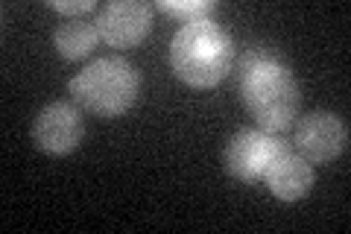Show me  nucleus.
<instances>
[{
  "label": "nucleus",
  "mask_w": 351,
  "mask_h": 234,
  "mask_svg": "<svg viewBox=\"0 0 351 234\" xmlns=\"http://www.w3.org/2000/svg\"><path fill=\"white\" fill-rule=\"evenodd\" d=\"M237 91L267 135H284L299 111V88L293 73L267 50H246L237 62Z\"/></svg>",
  "instance_id": "1"
},
{
  "label": "nucleus",
  "mask_w": 351,
  "mask_h": 234,
  "mask_svg": "<svg viewBox=\"0 0 351 234\" xmlns=\"http://www.w3.org/2000/svg\"><path fill=\"white\" fill-rule=\"evenodd\" d=\"M234 44L211 18L184 24L170 41V68L184 85L214 88L232 71Z\"/></svg>",
  "instance_id": "2"
},
{
  "label": "nucleus",
  "mask_w": 351,
  "mask_h": 234,
  "mask_svg": "<svg viewBox=\"0 0 351 234\" xmlns=\"http://www.w3.org/2000/svg\"><path fill=\"white\" fill-rule=\"evenodd\" d=\"M141 76L126 59L108 56L97 59L68 82V91L76 106L97 117H120L135 103Z\"/></svg>",
  "instance_id": "3"
},
{
  "label": "nucleus",
  "mask_w": 351,
  "mask_h": 234,
  "mask_svg": "<svg viewBox=\"0 0 351 234\" xmlns=\"http://www.w3.org/2000/svg\"><path fill=\"white\" fill-rule=\"evenodd\" d=\"M293 141L295 152L304 155L311 164H328L348 150V129L331 111H313L295 124Z\"/></svg>",
  "instance_id": "4"
},
{
  "label": "nucleus",
  "mask_w": 351,
  "mask_h": 234,
  "mask_svg": "<svg viewBox=\"0 0 351 234\" xmlns=\"http://www.w3.org/2000/svg\"><path fill=\"white\" fill-rule=\"evenodd\" d=\"M284 147V141L276 135H267L263 129H240L226 147V167L234 179L255 185L263 182L272 159Z\"/></svg>",
  "instance_id": "5"
},
{
  "label": "nucleus",
  "mask_w": 351,
  "mask_h": 234,
  "mask_svg": "<svg viewBox=\"0 0 351 234\" xmlns=\"http://www.w3.org/2000/svg\"><path fill=\"white\" fill-rule=\"evenodd\" d=\"M94 27L100 32V41H106L108 47H135L147 38L152 27V6L141 0H114L97 12Z\"/></svg>",
  "instance_id": "6"
},
{
  "label": "nucleus",
  "mask_w": 351,
  "mask_h": 234,
  "mask_svg": "<svg viewBox=\"0 0 351 234\" xmlns=\"http://www.w3.org/2000/svg\"><path fill=\"white\" fill-rule=\"evenodd\" d=\"M85 135L82 115L80 108L71 103H50L36 115L32 124V141L38 143V150L47 155H68L80 147V141Z\"/></svg>",
  "instance_id": "7"
},
{
  "label": "nucleus",
  "mask_w": 351,
  "mask_h": 234,
  "mask_svg": "<svg viewBox=\"0 0 351 234\" xmlns=\"http://www.w3.org/2000/svg\"><path fill=\"white\" fill-rule=\"evenodd\" d=\"M263 182H267V187L278 199H284V202H295V199H302L313 187V167L304 155H299L293 147L284 143V147L278 150V155L272 159Z\"/></svg>",
  "instance_id": "8"
},
{
  "label": "nucleus",
  "mask_w": 351,
  "mask_h": 234,
  "mask_svg": "<svg viewBox=\"0 0 351 234\" xmlns=\"http://www.w3.org/2000/svg\"><path fill=\"white\" fill-rule=\"evenodd\" d=\"M97 41H100V32H97L94 21H85V18H68L53 32V44H56V50L68 62H76V59H82V56H88L97 47Z\"/></svg>",
  "instance_id": "9"
},
{
  "label": "nucleus",
  "mask_w": 351,
  "mask_h": 234,
  "mask_svg": "<svg viewBox=\"0 0 351 234\" xmlns=\"http://www.w3.org/2000/svg\"><path fill=\"white\" fill-rule=\"evenodd\" d=\"M156 9H161V12L170 15V18H179L182 24H193V21L211 18L214 3L211 0H188V3H182V0H176V3H170V0H158Z\"/></svg>",
  "instance_id": "10"
},
{
  "label": "nucleus",
  "mask_w": 351,
  "mask_h": 234,
  "mask_svg": "<svg viewBox=\"0 0 351 234\" xmlns=\"http://www.w3.org/2000/svg\"><path fill=\"white\" fill-rule=\"evenodd\" d=\"M50 9H56L62 15H71V18H85L88 12H94L97 3L94 0H50Z\"/></svg>",
  "instance_id": "11"
}]
</instances>
